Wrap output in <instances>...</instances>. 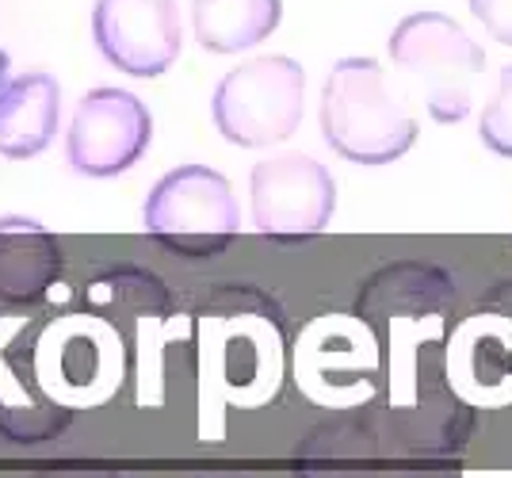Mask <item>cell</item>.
<instances>
[{
	"mask_svg": "<svg viewBox=\"0 0 512 478\" xmlns=\"http://www.w3.org/2000/svg\"><path fill=\"white\" fill-rule=\"evenodd\" d=\"M321 134L352 165H390L413 150L421 127L375 58H341L321 88Z\"/></svg>",
	"mask_w": 512,
	"mask_h": 478,
	"instance_id": "cell-1",
	"label": "cell"
},
{
	"mask_svg": "<svg viewBox=\"0 0 512 478\" xmlns=\"http://www.w3.org/2000/svg\"><path fill=\"white\" fill-rule=\"evenodd\" d=\"M390 62L409 73L436 123H463L474 108V85L486 69V50L444 12H413L390 35Z\"/></svg>",
	"mask_w": 512,
	"mask_h": 478,
	"instance_id": "cell-2",
	"label": "cell"
},
{
	"mask_svg": "<svg viewBox=\"0 0 512 478\" xmlns=\"http://www.w3.org/2000/svg\"><path fill=\"white\" fill-rule=\"evenodd\" d=\"M306 73L287 54H264L230 69L211 96L214 127L241 150L287 142L299 131Z\"/></svg>",
	"mask_w": 512,
	"mask_h": 478,
	"instance_id": "cell-3",
	"label": "cell"
},
{
	"mask_svg": "<svg viewBox=\"0 0 512 478\" xmlns=\"http://www.w3.org/2000/svg\"><path fill=\"white\" fill-rule=\"evenodd\" d=\"M146 234L184 257L222 253L241 230V211L230 180L207 165H180L146 196Z\"/></svg>",
	"mask_w": 512,
	"mask_h": 478,
	"instance_id": "cell-4",
	"label": "cell"
},
{
	"mask_svg": "<svg viewBox=\"0 0 512 478\" xmlns=\"http://www.w3.org/2000/svg\"><path fill=\"white\" fill-rule=\"evenodd\" d=\"M249 203H253L256 234L295 245L325 234L337 207V184L318 157L295 150L276 153L253 165Z\"/></svg>",
	"mask_w": 512,
	"mask_h": 478,
	"instance_id": "cell-5",
	"label": "cell"
},
{
	"mask_svg": "<svg viewBox=\"0 0 512 478\" xmlns=\"http://www.w3.org/2000/svg\"><path fill=\"white\" fill-rule=\"evenodd\" d=\"M153 119L146 104L127 88H92L81 96V104L69 119L65 134V157L73 173L107 176L127 173L150 150Z\"/></svg>",
	"mask_w": 512,
	"mask_h": 478,
	"instance_id": "cell-6",
	"label": "cell"
},
{
	"mask_svg": "<svg viewBox=\"0 0 512 478\" xmlns=\"http://www.w3.org/2000/svg\"><path fill=\"white\" fill-rule=\"evenodd\" d=\"M92 39L115 69L161 77L180 54V8L176 0H96Z\"/></svg>",
	"mask_w": 512,
	"mask_h": 478,
	"instance_id": "cell-7",
	"label": "cell"
},
{
	"mask_svg": "<svg viewBox=\"0 0 512 478\" xmlns=\"http://www.w3.org/2000/svg\"><path fill=\"white\" fill-rule=\"evenodd\" d=\"M62 119V88L50 73H23L0 85V153L27 161L54 142Z\"/></svg>",
	"mask_w": 512,
	"mask_h": 478,
	"instance_id": "cell-8",
	"label": "cell"
},
{
	"mask_svg": "<svg viewBox=\"0 0 512 478\" xmlns=\"http://www.w3.org/2000/svg\"><path fill=\"white\" fill-rule=\"evenodd\" d=\"M62 272V245L43 222L23 215L0 218V299L35 303Z\"/></svg>",
	"mask_w": 512,
	"mask_h": 478,
	"instance_id": "cell-9",
	"label": "cell"
},
{
	"mask_svg": "<svg viewBox=\"0 0 512 478\" xmlns=\"http://www.w3.org/2000/svg\"><path fill=\"white\" fill-rule=\"evenodd\" d=\"M283 0H192L195 43L211 54L253 50L279 27Z\"/></svg>",
	"mask_w": 512,
	"mask_h": 478,
	"instance_id": "cell-10",
	"label": "cell"
},
{
	"mask_svg": "<svg viewBox=\"0 0 512 478\" xmlns=\"http://www.w3.org/2000/svg\"><path fill=\"white\" fill-rule=\"evenodd\" d=\"M478 138L497 157H512V66H505L493 81L486 108L478 115Z\"/></svg>",
	"mask_w": 512,
	"mask_h": 478,
	"instance_id": "cell-11",
	"label": "cell"
},
{
	"mask_svg": "<svg viewBox=\"0 0 512 478\" xmlns=\"http://www.w3.org/2000/svg\"><path fill=\"white\" fill-rule=\"evenodd\" d=\"M467 8L497 43L512 46V0H467Z\"/></svg>",
	"mask_w": 512,
	"mask_h": 478,
	"instance_id": "cell-12",
	"label": "cell"
},
{
	"mask_svg": "<svg viewBox=\"0 0 512 478\" xmlns=\"http://www.w3.org/2000/svg\"><path fill=\"white\" fill-rule=\"evenodd\" d=\"M8 66H12V58H8V54H4V50H0V85H4V81H8Z\"/></svg>",
	"mask_w": 512,
	"mask_h": 478,
	"instance_id": "cell-13",
	"label": "cell"
},
{
	"mask_svg": "<svg viewBox=\"0 0 512 478\" xmlns=\"http://www.w3.org/2000/svg\"><path fill=\"white\" fill-rule=\"evenodd\" d=\"M413 478H455V475H413Z\"/></svg>",
	"mask_w": 512,
	"mask_h": 478,
	"instance_id": "cell-14",
	"label": "cell"
}]
</instances>
